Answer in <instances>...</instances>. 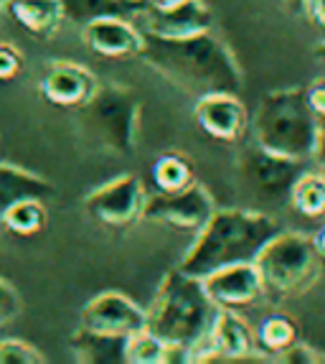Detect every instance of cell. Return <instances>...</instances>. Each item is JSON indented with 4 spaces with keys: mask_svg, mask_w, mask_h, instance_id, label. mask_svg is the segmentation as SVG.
<instances>
[{
    "mask_svg": "<svg viewBox=\"0 0 325 364\" xmlns=\"http://www.w3.org/2000/svg\"><path fill=\"white\" fill-rule=\"evenodd\" d=\"M138 56L165 82L193 97L209 92L236 95L244 87V72L234 51L211 31L178 38L143 31V46Z\"/></svg>",
    "mask_w": 325,
    "mask_h": 364,
    "instance_id": "1",
    "label": "cell"
},
{
    "mask_svg": "<svg viewBox=\"0 0 325 364\" xmlns=\"http://www.w3.org/2000/svg\"><path fill=\"white\" fill-rule=\"evenodd\" d=\"M280 232L277 219L254 209H219L196 232V240L181 260V270L206 278L219 267L254 262L259 250Z\"/></svg>",
    "mask_w": 325,
    "mask_h": 364,
    "instance_id": "2",
    "label": "cell"
},
{
    "mask_svg": "<svg viewBox=\"0 0 325 364\" xmlns=\"http://www.w3.org/2000/svg\"><path fill=\"white\" fill-rule=\"evenodd\" d=\"M219 306L209 298L204 280L173 267L162 275L148 314L145 328L162 344H186L191 349L209 336Z\"/></svg>",
    "mask_w": 325,
    "mask_h": 364,
    "instance_id": "3",
    "label": "cell"
},
{
    "mask_svg": "<svg viewBox=\"0 0 325 364\" xmlns=\"http://www.w3.org/2000/svg\"><path fill=\"white\" fill-rule=\"evenodd\" d=\"M323 120L307 102L305 87L272 90L259 100L252 117V138L257 146L280 156L307 161L318 148Z\"/></svg>",
    "mask_w": 325,
    "mask_h": 364,
    "instance_id": "4",
    "label": "cell"
},
{
    "mask_svg": "<svg viewBox=\"0 0 325 364\" xmlns=\"http://www.w3.org/2000/svg\"><path fill=\"white\" fill-rule=\"evenodd\" d=\"M262 278V288L270 301H287L307 293L323 273V257L318 255L313 235L282 232L272 237L254 257Z\"/></svg>",
    "mask_w": 325,
    "mask_h": 364,
    "instance_id": "5",
    "label": "cell"
},
{
    "mask_svg": "<svg viewBox=\"0 0 325 364\" xmlns=\"http://www.w3.org/2000/svg\"><path fill=\"white\" fill-rule=\"evenodd\" d=\"M140 109V97L130 87L97 85L94 95L79 107V125L99 151L112 156H133Z\"/></svg>",
    "mask_w": 325,
    "mask_h": 364,
    "instance_id": "6",
    "label": "cell"
},
{
    "mask_svg": "<svg viewBox=\"0 0 325 364\" xmlns=\"http://www.w3.org/2000/svg\"><path fill=\"white\" fill-rule=\"evenodd\" d=\"M214 212H216V201L211 191L193 181L191 186L178 188V191H155V194L145 196L140 219L155 222V225H168L175 230L199 232Z\"/></svg>",
    "mask_w": 325,
    "mask_h": 364,
    "instance_id": "7",
    "label": "cell"
},
{
    "mask_svg": "<svg viewBox=\"0 0 325 364\" xmlns=\"http://www.w3.org/2000/svg\"><path fill=\"white\" fill-rule=\"evenodd\" d=\"M239 173L244 178V186L262 201H282L290 199V188L302 173V161L280 156L267 148L252 146L241 153Z\"/></svg>",
    "mask_w": 325,
    "mask_h": 364,
    "instance_id": "8",
    "label": "cell"
},
{
    "mask_svg": "<svg viewBox=\"0 0 325 364\" xmlns=\"http://www.w3.org/2000/svg\"><path fill=\"white\" fill-rule=\"evenodd\" d=\"M257 354L265 352L257 346V336L239 311L219 309L209 336L193 349V362H259L262 357Z\"/></svg>",
    "mask_w": 325,
    "mask_h": 364,
    "instance_id": "9",
    "label": "cell"
},
{
    "mask_svg": "<svg viewBox=\"0 0 325 364\" xmlns=\"http://www.w3.org/2000/svg\"><path fill=\"white\" fill-rule=\"evenodd\" d=\"M145 186L135 173H122L112 181L97 186L84 199V212L99 225L130 227L138 222L145 207Z\"/></svg>",
    "mask_w": 325,
    "mask_h": 364,
    "instance_id": "10",
    "label": "cell"
},
{
    "mask_svg": "<svg viewBox=\"0 0 325 364\" xmlns=\"http://www.w3.org/2000/svg\"><path fill=\"white\" fill-rule=\"evenodd\" d=\"M145 323H148L145 309H140L133 298L122 296L117 291L94 296L79 314V326L104 331V334L130 336L135 331H143Z\"/></svg>",
    "mask_w": 325,
    "mask_h": 364,
    "instance_id": "11",
    "label": "cell"
},
{
    "mask_svg": "<svg viewBox=\"0 0 325 364\" xmlns=\"http://www.w3.org/2000/svg\"><path fill=\"white\" fill-rule=\"evenodd\" d=\"M204 280V288L209 298L219 309H244V306L257 304L259 298H265L262 278L254 262H234V265L219 267L209 273Z\"/></svg>",
    "mask_w": 325,
    "mask_h": 364,
    "instance_id": "12",
    "label": "cell"
},
{
    "mask_svg": "<svg viewBox=\"0 0 325 364\" xmlns=\"http://www.w3.org/2000/svg\"><path fill=\"white\" fill-rule=\"evenodd\" d=\"M193 117L209 138L234 143L244 135L249 125L247 107L234 92H209L196 97Z\"/></svg>",
    "mask_w": 325,
    "mask_h": 364,
    "instance_id": "13",
    "label": "cell"
},
{
    "mask_svg": "<svg viewBox=\"0 0 325 364\" xmlns=\"http://www.w3.org/2000/svg\"><path fill=\"white\" fill-rule=\"evenodd\" d=\"M214 16L204 0H175L168 6H148L143 13V31L155 36H193L201 31H211Z\"/></svg>",
    "mask_w": 325,
    "mask_h": 364,
    "instance_id": "14",
    "label": "cell"
},
{
    "mask_svg": "<svg viewBox=\"0 0 325 364\" xmlns=\"http://www.w3.org/2000/svg\"><path fill=\"white\" fill-rule=\"evenodd\" d=\"M82 41L97 56L127 59V56L140 54L143 31L130 23V21L120 18L117 13H112V16H99L94 21H87L82 26Z\"/></svg>",
    "mask_w": 325,
    "mask_h": 364,
    "instance_id": "15",
    "label": "cell"
},
{
    "mask_svg": "<svg viewBox=\"0 0 325 364\" xmlns=\"http://www.w3.org/2000/svg\"><path fill=\"white\" fill-rule=\"evenodd\" d=\"M94 74L74 61H56L41 79V95L56 107L79 109L97 90Z\"/></svg>",
    "mask_w": 325,
    "mask_h": 364,
    "instance_id": "16",
    "label": "cell"
},
{
    "mask_svg": "<svg viewBox=\"0 0 325 364\" xmlns=\"http://www.w3.org/2000/svg\"><path fill=\"white\" fill-rule=\"evenodd\" d=\"M72 354L77 362L84 364H125L127 336L104 334L94 328L79 326L69 339Z\"/></svg>",
    "mask_w": 325,
    "mask_h": 364,
    "instance_id": "17",
    "label": "cell"
},
{
    "mask_svg": "<svg viewBox=\"0 0 325 364\" xmlns=\"http://www.w3.org/2000/svg\"><path fill=\"white\" fill-rule=\"evenodd\" d=\"M54 194V186L33 171L18 168L13 164H0V225L3 214L23 199H48Z\"/></svg>",
    "mask_w": 325,
    "mask_h": 364,
    "instance_id": "18",
    "label": "cell"
},
{
    "mask_svg": "<svg viewBox=\"0 0 325 364\" xmlns=\"http://www.w3.org/2000/svg\"><path fill=\"white\" fill-rule=\"evenodd\" d=\"M6 11L31 36H51L64 21L61 0H6Z\"/></svg>",
    "mask_w": 325,
    "mask_h": 364,
    "instance_id": "19",
    "label": "cell"
},
{
    "mask_svg": "<svg viewBox=\"0 0 325 364\" xmlns=\"http://www.w3.org/2000/svg\"><path fill=\"white\" fill-rule=\"evenodd\" d=\"M290 204L302 217H325V171H302L290 188Z\"/></svg>",
    "mask_w": 325,
    "mask_h": 364,
    "instance_id": "20",
    "label": "cell"
},
{
    "mask_svg": "<svg viewBox=\"0 0 325 364\" xmlns=\"http://www.w3.org/2000/svg\"><path fill=\"white\" fill-rule=\"evenodd\" d=\"M150 173L158 191H178V188H186L196 181L193 178V166L188 164V158L178 156V153L160 156L153 164Z\"/></svg>",
    "mask_w": 325,
    "mask_h": 364,
    "instance_id": "21",
    "label": "cell"
},
{
    "mask_svg": "<svg viewBox=\"0 0 325 364\" xmlns=\"http://www.w3.org/2000/svg\"><path fill=\"white\" fill-rule=\"evenodd\" d=\"M46 225V207L43 199H23L18 204H13L6 214H3V230L13 232V235L31 237L41 232V227Z\"/></svg>",
    "mask_w": 325,
    "mask_h": 364,
    "instance_id": "22",
    "label": "cell"
},
{
    "mask_svg": "<svg viewBox=\"0 0 325 364\" xmlns=\"http://www.w3.org/2000/svg\"><path fill=\"white\" fill-rule=\"evenodd\" d=\"M257 346L267 354H280L282 349H287L290 344L297 341V326L292 318L282 314H275L270 318L259 323L257 328Z\"/></svg>",
    "mask_w": 325,
    "mask_h": 364,
    "instance_id": "23",
    "label": "cell"
},
{
    "mask_svg": "<svg viewBox=\"0 0 325 364\" xmlns=\"http://www.w3.org/2000/svg\"><path fill=\"white\" fill-rule=\"evenodd\" d=\"M162 349L165 344L153 331H135L127 336L125 364H162Z\"/></svg>",
    "mask_w": 325,
    "mask_h": 364,
    "instance_id": "24",
    "label": "cell"
},
{
    "mask_svg": "<svg viewBox=\"0 0 325 364\" xmlns=\"http://www.w3.org/2000/svg\"><path fill=\"white\" fill-rule=\"evenodd\" d=\"M61 3H64V18H72L82 26L99 16L120 13L122 8H140L130 6V3H117V0H61Z\"/></svg>",
    "mask_w": 325,
    "mask_h": 364,
    "instance_id": "25",
    "label": "cell"
},
{
    "mask_svg": "<svg viewBox=\"0 0 325 364\" xmlns=\"http://www.w3.org/2000/svg\"><path fill=\"white\" fill-rule=\"evenodd\" d=\"M46 357L36 346L21 339H3L0 341V364H43Z\"/></svg>",
    "mask_w": 325,
    "mask_h": 364,
    "instance_id": "26",
    "label": "cell"
},
{
    "mask_svg": "<svg viewBox=\"0 0 325 364\" xmlns=\"http://www.w3.org/2000/svg\"><path fill=\"white\" fill-rule=\"evenodd\" d=\"M272 359L280 364H320V362H325L323 352L313 349L310 344H302V341L290 344L287 349H282V352L275 354Z\"/></svg>",
    "mask_w": 325,
    "mask_h": 364,
    "instance_id": "27",
    "label": "cell"
},
{
    "mask_svg": "<svg viewBox=\"0 0 325 364\" xmlns=\"http://www.w3.org/2000/svg\"><path fill=\"white\" fill-rule=\"evenodd\" d=\"M21 309H23V304H21L18 291L6 278H0V326H6L13 318H18Z\"/></svg>",
    "mask_w": 325,
    "mask_h": 364,
    "instance_id": "28",
    "label": "cell"
},
{
    "mask_svg": "<svg viewBox=\"0 0 325 364\" xmlns=\"http://www.w3.org/2000/svg\"><path fill=\"white\" fill-rule=\"evenodd\" d=\"M23 67V59L13 43H0V82L13 79Z\"/></svg>",
    "mask_w": 325,
    "mask_h": 364,
    "instance_id": "29",
    "label": "cell"
},
{
    "mask_svg": "<svg viewBox=\"0 0 325 364\" xmlns=\"http://www.w3.org/2000/svg\"><path fill=\"white\" fill-rule=\"evenodd\" d=\"M305 92H307V102L315 109V115L320 120H325V79H318L310 87H305Z\"/></svg>",
    "mask_w": 325,
    "mask_h": 364,
    "instance_id": "30",
    "label": "cell"
},
{
    "mask_svg": "<svg viewBox=\"0 0 325 364\" xmlns=\"http://www.w3.org/2000/svg\"><path fill=\"white\" fill-rule=\"evenodd\" d=\"M305 13H310V18L325 28V0H307Z\"/></svg>",
    "mask_w": 325,
    "mask_h": 364,
    "instance_id": "31",
    "label": "cell"
},
{
    "mask_svg": "<svg viewBox=\"0 0 325 364\" xmlns=\"http://www.w3.org/2000/svg\"><path fill=\"white\" fill-rule=\"evenodd\" d=\"M313 242H315V250H318V255L325 260V227H320L318 232L313 235Z\"/></svg>",
    "mask_w": 325,
    "mask_h": 364,
    "instance_id": "32",
    "label": "cell"
},
{
    "mask_svg": "<svg viewBox=\"0 0 325 364\" xmlns=\"http://www.w3.org/2000/svg\"><path fill=\"white\" fill-rule=\"evenodd\" d=\"M282 6H287L290 11H297V13H305V6H307V0H280Z\"/></svg>",
    "mask_w": 325,
    "mask_h": 364,
    "instance_id": "33",
    "label": "cell"
},
{
    "mask_svg": "<svg viewBox=\"0 0 325 364\" xmlns=\"http://www.w3.org/2000/svg\"><path fill=\"white\" fill-rule=\"evenodd\" d=\"M148 6H168V3H175V0H145Z\"/></svg>",
    "mask_w": 325,
    "mask_h": 364,
    "instance_id": "34",
    "label": "cell"
},
{
    "mask_svg": "<svg viewBox=\"0 0 325 364\" xmlns=\"http://www.w3.org/2000/svg\"><path fill=\"white\" fill-rule=\"evenodd\" d=\"M315 54H318V56H320V59H323V61H325V38H323V41H320V43H318V49H315Z\"/></svg>",
    "mask_w": 325,
    "mask_h": 364,
    "instance_id": "35",
    "label": "cell"
},
{
    "mask_svg": "<svg viewBox=\"0 0 325 364\" xmlns=\"http://www.w3.org/2000/svg\"><path fill=\"white\" fill-rule=\"evenodd\" d=\"M117 3H130V6H143V3H135V0H117Z\"/></svg>",
    "mask_w": 325,
    "mask_h": 364,
    "instance_id": "36",
    "label": "cell"
},
{
    "mask_svg": "<svg viewBox=\"0 0 325 364\" xmlns=\"http://www.w3.org/2000/svg\"><path fill=\"white\" fill-rule=\"evenodd\" d=\"M135 3H143V6H145V0H135Z\"/></svg>",
    "mask_w": 325,
    "mask_h": 364,
    "instance_id": "37",
    "label": "cell"
},
{
    "mask_svg": "<svg viewBox=\"0 0 325 364\" xmlns=\"http://www.w3.org/2000/svg\"><path fill=\"white\" fill-rule=\"evenodd\" d=\"M323 130H325V120H323Z\"/></svg>",
    "mask_w": 325,
    "mask_h": 364,
    "instance_id": "38",
    "label": "cell"
}]
</instances>
